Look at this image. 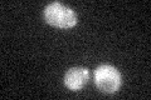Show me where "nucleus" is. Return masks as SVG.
Instances as JSON below:
<instances>
[{
    "instance_id": "1",
    "label": "nucleus",
    "mask_w": 151,
    "mask_h": 100,
    "mask_svg": "<svg viewBox=\"0 0 151 100\" xmlns=\"http://www.w3.org/2000/svg\"><path fill=\"white\" fill-rule=\"evenodd\" d=\"M44 20L59 29H69L77 24V15L60 3H50L44 9Z\"/></svg>"
},
{
    "instance_id": "2",
    "label": "nucleus",
    "mask_w": 151,
    "mask_h": 100,
    "mask_svg": "<svg viewBox=\"0 0 151 100\" xmlns=\"http://www.w3.org/2000/svg\"><path fill=\"white\" fill-rule=\"evenodd\" d=\"M94 84L103 93H116L121 85V74L115 66L102 64L94 71Z\"/></svg>"
},
{
    "instance_id": "3",
    "label": "nucleus",
    "mask_w": 151,
    "mask_h": 100,
    "mask_svg": "<svg viewBox=\"0 0 151 100\" xmlns=\"http://www.w3.org/2000/svg\"><path fill=\"white\" fill-rule=\"evenodd\" d=\"M89 78V71L87 68H72L64 75V84L68 89L77 91L87 84Z\"/></svg>"
}]
</instances>
